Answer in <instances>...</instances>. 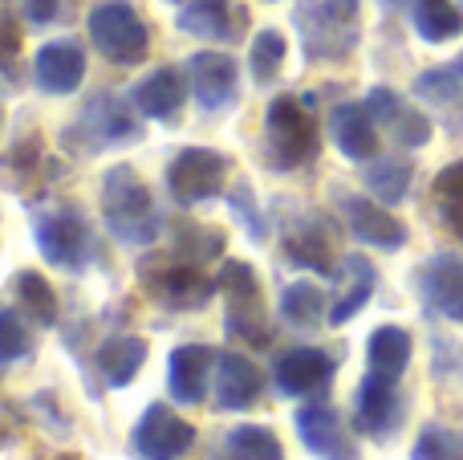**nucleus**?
Masks as SVG:
<instances>
[{
    "label": "nucleus",
    "mask_w": 463,
    "mask_h": 460,
    "mask_svg": "<svg viewBox=\"0 0 463 460\" xmlns=\"http://www.w3.org/2000/svg\"><path fill=\"white\" fill-rule=\"evenodd\" d=\"M212 388H216V404L224 407V412H248V407L260 399L264 383H260V371L252 367V359L228 350L216 363V383H212Z\"/></svg>",
    "instance_id": "4be33fe9"
},
{
    "label": "nucleus",
    "mask_w": 463,
    "mask_h": 460,
    "mask_svg": "<svg viewBox=\"0 0 463 460\" xmlns=\"http://www.w3.org/2000/svg\"><path fill=\"white\" fill-rule=\"evenodd\" d=\"M264 143H269L272 168H305V163L317 159L321 151V135L317 122L309 114V102H297V98H272L269 119H264Z\"/></svg>",
    "instance_id": "f03ea898"
},
{
    "label": "nucleus",
    "mask_w": 463,
    "mask_h": 460,
    "mask_svg": "<svg viewBox=\"0 0 463 460\" xmlns=\"http://www.w3.org/2000/svg\"><path fill=\"white\" fill-rule=\"evenodd\" d=\"M228 204H232V212L244 220L248 236H252V241H264V233H269V228H264V216H260V208H256L252 192H248V187H236V192L228 196Z\"/></svg>",
    "instance_id": "4c0bfd02"
},
{
    "label": "nucleus",
    "mask_w": 463,
    "mask_h": 460,
    "mask_svg": "<svg viewBox=\"0 0 463 460\" xmlns=\"http://www.w3.org/2000/svg\"><path fill=\"white\" fill-rule=\"evenodd\" d=\"M216 290L224 293V331L232 339L248 342V347H264L269 342V314H264L260 282H256L252 265L224 261L216 277Z\"/></svg>",
    "instance_id": "7ed1b4c3"
},
{
    "label": "nucleus",
    "mask_w": 463,
    "mask_h": 460,
    "mask_svg": "<svg viewBox=\"0 0 463 460\" xmlns=\"http://www.w3.org/2000/svg\"><path fill=\"white\" fill-rule=\"evenodd\" d=\"M293 424H297L301 445L317 460H358V448H354L342 416H337L329 404H305Z\"/></svg>",
    "instance_id": "4468645a"
},
{
    "label": "nucleus",
    "mask_w": 463,
    "mask_h": 460,
    "mask_svg": "<svg viewBox=\"0 0 463 460\" xmlns=\"http://www.w3.org/2000/svg\"><path fill=\"white\" fill-rule=\"evenodd\" d=\"M337 371V359L321 347H293L285 355H277L272 363V388L285 399H301V396H317L329 388Z\"/></svg>",
    "instance_id": "9b49d317"
},
{
    "label": "nucleus",
    "mask_w": 463,
    "mask_h": 460,
    "mask_svg": "<svg viewBox=\"0 0 463 460\" xmlns=\"http://www.w3.org/2000/svg\"><path fill=\"white\" fill-rule=\"evenodd\" d=\"M285 33L277 29H260L252 37V49H248V70H252V81H260V86H269V81H277L280 65H285Z\"/></svg>",
    "instance_id": "473e14b6"
},
{
    "label": "nucleus",
    "mask_w": 463,
    "mask_h": 460,
    "mask_svg": "<svg viewBox=\"0 0 463 460\" xmlns=\"http://www.w3.org/2000/svg\"><path fill=\"white\" fill-rule=\"evenodd\" d=\"M342 216H345V228L358 236L362 244L370 249H402L407 244V225L399 216L386 212V204L378 200H366V196H342Z\"/></svg>",
    "instance_id": "dca6fc26"
},
{
    "label": "nucleus",
    "mask_w": 463,
    "mask_h": 460,
    "mask_svg": "<svg viewBox=\"0 0 463 460\" xmlns=\"http://www.w3.org/2000/svg\"><path fill=\"white\" fill-rule=\"evenodd\" d=\"M431 200H435V216L448 228L456 241H463V159L448 163L431 184Z\"/></svg>",
    "instance_id": "c756f323"
},
{
    "label": "nucleus",
    "mask_w": 463,
    "mask_h": 460,
    "mask_svg": "<svg viewBox=\"0 0 463 460\" xmlns=\"http://www.w3.org/2000/svg\"><path fill=\"white\" fill-rule=\"evenodd\" d=\"M334 228L326 225V216H301L288 225L285 233V257L288 265H301V269H313L321 277H334L337 265H334Z\"/></svg>",
    "instance_id": "f3484780"
},
{
    "label": "nucleus",
    "mask_w": 463,
    "mask_h": 460,
    "mask_svg": "<svg viewBox=\"0 0 463 460\" xmlns=\"http://www.w3.org/2000/svg\"><path fill=\"white\" fill-rule=\"evenodd\" d=\"M411 350H415V342H411V334L402 326H378L366 342V363L374 375L402 379L411 367Z\"/></svg>",
    "instance_id": "bb28decb"
},
{
    "label": "nucleus",
    "mask_w": 463,
    "mask_h": 460,
    "mask_svg": "<svg viewBox=\"0 0 463 460\" xmlns=\"http://www.w3.org/2000/svg\"><path fill=\"white\" fill-rule=\"evenodd\" d=\"M362 179H366L370 196H374L378 204H386V208H394V204L407 200L411 192V179H415V168H411L407 159H399V155H383V159H370L366 171H362Z\"/></svg>",
    "instance_id": "cd10ccee"
},
{
    "label": "nucleus",
    "mask_w": 463,
    "mask_h": 460,
    "mask_svg": "<svg viewBox=\"0 0 463 460\" xmlns=\"http://www.w3.org/2000/svg\"><path fill=\"white\" fill-rule=\"evenodd\" d=\"M411 16H415V33L431 45H443V41L463 33V13L451 0H415Z\"/></svg>",
    "instance_id": "2f4dec72"
},
{
    "label": "nucleus",
    "mask_w": 463,
    "mask_h": 460,
    "mask_svg": "<svg viewBox=\"0 0 463 460\" xmlns=\"http://www.w3.org/2000/svg\"><path fill=\"white\" fill-rule=\"evenodd\" d=\"M102 220L122 244H155L159 236V208L151 187L138 179L130 163L106 171L102 179Z\"/></svg>",
    "instance_id": "f257e3e1"
},
{
    "label": "nucleus",
    "mask_w": 463,
    "mask_h": 460,
    "mask_svg": "<svg viewBox=\"0 0 463 460\" xmlns=\"http://www.w3.org/2000/svg\"><path fill=\"white\" fill-rule=\"evenodd\" d=\"M81 130H86V147H114V143H135L138 122L130 119V110L114 94H98L94 102L81 110Z\"/></svg>",
    "instance_id": "412c9836"
},
{
    "label": "nucleus",
    "mask_w": 463,
    "mask_h": 460,
    "mask_svg": "<svg viewBox=\"0 0 463 460\" xmlns=\"http://www.w3.org/2000/svg\"><path fill=\"white\" fill-rule=\"evenodd\" d=\"M399 379H386V375L370 371L358 383V396H354V428L370 440H391L402 428V396L394 388Z\"/></svg>",
    "instance_id": "1a4fd4ad"
},
{
    "label": "nucleus",
    "mask_w": 463,
    "mask_h": 460,
    "mask_svg": "<svg viewBox=\"0 0 463 460\" xmlns=\"http://www.w3.org/2000/svg\"><path fill=\"white\" fill-rule=\"evenodd\" d=\"M411 460H463V436L448 424H427L411 448Z\"/></svg>",
    "instance_id": "c9c22d12"
},
{
    "label": "nucleus",
    "mask_w": 463,
    "mask_h": 460,
    "mask_svg": "<svg viewBox=\"0 0 463 460\" xmlns=\"http://www.w3.org/2000/svg\"><path fill=\"white\" fill-rule=\"evenodd\" d=\"M0 53H16V29L8 21H0Z\"/></svg>",
    "instance_id": "ea45409f"
},
{
    "label": "nucleus",
    "mask_w": 463,
    "mask_h": 460,
    "mask_svg": "<svg viewBox=\"0 0 463 460\" xmlns=\"http://www.w3.org/2000/svg\"><path fill=\"white\" fill-rule=\"evenodd\" d=\"M297 29L305 37V53L309 57H326V62H337L354 49L358 33H354V21L326 5V0H301L297 5Z\"/></svg>",
    "instance_id": "9d476101"
},
{
    "label": "nucleus",
    "mask_w": 463,
    "mask_h": 460,
    "mask_svg": "<svg viewBox=\"0 0 463 460\" xmlns=\"http://www.w3.org/2000/svg\"><path fill=\"white\" fill-rule=\"evenodd\" d=\"M57 5L61 0H21V13L29 24H49L57 16Z\"/></svg>",
    "instance_id": "58836bf2"
},
{
    "label": "nucleus",
    "mask_w": 463,
    "mask_h": 460,
    "mask_svg": "<svg viewBox=\"0 0 463 460\" xmlns=\"http://www.w3.org/2000/svg\"><path fill=\"white\" fill-rule=\"evenodd\" d=\"M280 318L293 331H317V322L326 318V298L313 282H288L280 290Z\"/></svg>",
    "instance_id": "7c9ffc66"
},
{
    "label": "nucleus",
    "mask_w": 463,
    "mask_h": 460,
    "mask_svg": "<svg viewBox=\"0 0 463 460\" xmlns=\"http://www.w3.org/2000/svg\"><path fill=\"white\" fill-rule=\"evenodd\" d=\"M130 98H135V106L146 114V119H175L179 106H184V98H187L184 73L171 70V65H163V70L146 73Z\"/></svg>",
    "instance_id": "393cba45"
},
{
    "label": "nucleus",
    "mask_w": 463,
    "mask_h": 460,
    "mask_svg": "<svg viewBox=\"0 0 463 460\" xmlns=\"http://www.w3.org/2000/svg\"><path fill=\"white\" fill-rule=\"evenodd\" d=\"M232 460H236V456H232Z\"/></svg>",
    "instance_id": "79ce46f5"
},
{
    "label": "nucleus",
    "mask_w": 463,
    "mask_h": 460,
    "mask_svg": "<svg viewBox=\"0 0 463 460\" xmlns=\"http://www.w3.org/2000/svg\"><path fill=\"white\" fill-rule=\"evenodd\" d=\"M366 110L374 114V122L383 130H391V139L399 147H407V151H415V147H427L431 143V119H427L423 110H415V106L407 102V98L399 94V90L391 86H374L366 94Z\"/></svg>",
    "instance_id": "ddd939ff"
},
{
    "label": "nucleus",
    "mask_w": 463,
    "mask_h": 460,
    "mask_svg": "<svg viewBox=\"0 0 463 460\" xmlns=\"http://www.w3.org/2000/svg\"><path fill=\"white\" fill-rule=\"evenodd\" d=\"M179 29L192 37L208 41H232L236 24H232V0H187L179 13Z\"/></svg>",
    "instance_id": "c85d7f7f"
},
{
    "label": "nucleus",
    "mask_w": 463,
    "mask_h": 460,
    "mask_svg": "<svg viewBox=\"0 0 463 460\" xmlns=\"http://www.w3.org/2000/svg\"><path fill=\"white\" fill-rule=\"evenodd\" d=\"M94 363L110 388H130L146 363V342L138 339V334H114V339H106L102 347H98Z\"/></svg>",
    "instance_id": "b1692460"
},
{
    "label": "nucleus",
    "mask_w": 463,
    "mask_h": 460,
    "mask_svg": "<svg viewBox=\"0 0 463 460\" xmlns=\"http://www.w3.org/2000/svg\"><path fill=\"white\" fill-rule=\"evenodd\" d=\"M146 290L167 310H203L212 302V293H216V282H208L195 265H167L151 277Z\"/></svg>",
    "instance_id": "aec40b11"
},
{
    "label": "nucleus",
    "mask_w": 463,
    "mask_h": 460,
    "mask_svg": "<svg viewBox=\"0 0 463 460\" xmlns=\"http://www.w3.org/2000/svg\"><path fill=\"white\" fill-rule=\"evenodd\" d=\"M415 290L431 314L463 326V253H435L419 265Z\"/></svg>",
    "instance_id": "6e6552de"
},
{
    "label": "nucleus",
    "mask_w": 463,
    "mask_h": 460,
    "mask_svg": "<svg viewBox=\"0 0 463 460\" xmlns=\"http://www.w3.org/2000/svg\"><path fill=\"white\" fill-rule=\"evenodd\" d=\"M33 233H37V249L45 253L49 265L65 269V273H81V269L90 265L94 241H90L86 220H81L73 208H57V212L37 216Z\"/></svg>",
    "instance_id": "39448f33"
},
{
    "label": "nucleus",
    "mask_w": 463,
    "mask_h": 460,
    "mask_svg": "<svg viewBox=\"0 0 463 460\" xmlns=\"http://www.w3.org/2000/svg\"><path fill=\"white\" fill-rule=\"evenodd\" d=\"M228 453L236 460H285V448L260 424H240L228 432Z\"/></svg>",
    "instance_id": "f704fd0d"
},
{
    "label": "nucleus",
    "mask_w": 463,
    "mask_h": 460,
    "mask_svg": "<svg viewBox=\"0 0 463 460\" xmlns=\"http://www.w3.org/2000/svg\"><path fill=\"white\" fill-rule=\"evenodd\" d=\"M415 98H423L427 106L443 110L451 119V127L463 130V78L456 65H435V70H423L415 78Z\"/></svg>",
    "instance_id": "a878e982"
},
{
    "label": "nucleus",
    "mask_w": 463,
    "mask_h": 460,
    "mask_svg": "<svg viewBox=\"0 0 463 460\" xmlns=\"http://www.w3.org/2000/svg\"><path fill=\"white\" fill-rule=\"evenodd\" d=\"M374 285H378V269L370 265L362 253H350L342 265V293L337 302L329 306V326H345L370 298H374Z\"/></svg>",
    "instance_id": "5701e85b"
},
{
    "label": "nucleus",
    "mask_w": 463,
    "mask_h": 460,
    "mask_svg": "<svg viewBox=\"0 0 463 460\" xmlns=\"http://www.w3.org/2000/svg\"><path fill=\"white\" fill-rule=\"evenodd\" d=\"M33 73H37V86L45 94H73L86 78V53L73 41H49L37 49Z\"/></svg>",
    "instance_id": "6ab92c4d"
},
{
    "label": "nucleus",
    "mask_w": 463,
    "mask_h": 460,
    "mask_svg": "<svg viewBox=\"0 0 463 460\" xmlns=\"http://www.w3.org/2000/svg\"><path fill=\"white\" fill-rule=\"evenodd\" d=\"M187 86H192L195 102L203 110H228L236 102V86H240V73H236V62L228 53H192L187 57Z\"/></svg>",
    "instance_id": "2eb2a0df"
},
{
    "label": "nucleus",
    "mask_w": 463,
    "mask_h": 460,
    "mask_svg": "<svg viewBox=\"0 0 463 460\" xmlns=\"http://www.w3.org/2000/svg\"><path fill=\"white\" fill-rule=\"evenodd\" d=\"M195 445V428L167 404H151L130 432V448L138 460H184Z\"/></svg>",
    "instance_id": "0eeeda50"
},
{
    "label": "nucleus",
    "mask_w": 463,
    "mask_h": 460,
    "mask_svg": "<svg viewBox=\"0 0 463 460\" xmlns=\"http://www.w3.org/2000/svg\"><path fill=\"white\" fill-rule=\"evenodd\" d=\"M90 41L114 65H138L151 49V33L127 0H106L90 13Z\"/></svg>",
    "instance_id": "20e7f679"
},
{
    "label": "nucleus",
    "mask_w": 463,
    "mask_h": 460,
    "mask_svg": "<svg viewBox=\"0 0 463 460\" xmlns=\"http://www.w3.org/2000/svg\"><path fill=\"white\" fill-rule=\"evenodd\" d=\"M228 159L212 147H184L167 168V187L179 204H203L224 192Z\"/></svg>",
    "instance_id": "423d86ee"
},
{
    "label": "nucleus",
    "mask_w": 463,
    "mask_h": 460,
    "mask_svg": "<svg viewBox=\"0 0 463 460\" xmlns=\"http://www.w3.org/2000/svg\"><path fill=\"white\" fill-rule=\"evenodd\" d=\"M216 363L220 355L208 342H184V347L171 350L167 363V391L175 404L195 407L208 399V388L216 383Z\"/></svg>",
    "instance_id": "f8f14e48"
},
{
    "label": "nucleus",
    "mask_w": 463,
    "mask_h": 460,
    "mask_svg": "<svg viewBox=\"0 0 463 460\" xmlns=\"http://www.w3.org/2000/svg\"><path fill=\"white\" fill-rule=\"evenodd\" d=\"M329 135L337 151L354 163H370L378 155V122L366 110V102H337L329 110Z\"/></svg>",
    "instance_id": "a211bd4d"
},
{
    "label": "nucleus",
    "mask_w": 463,
    "mask_h": 460,
    "mask_svg": "<svg viewBox=\"0 0 463 460\" xmlns=\"http://www.w3.org/2000/svg\"><path fill=\"white\" fill-rule=\"evenodd\" d=\"M33 350V334L24 326V318L16 310L0 306V363H16V359H29Z\"/></svg>",
    "instance_id": "e433bc0d"
},
{
    "label": "nucleus",
    "mask_w": 463,
    "mask_h": 460,
    "mask_svg": "<svg viewBox=\"0 0 463 460\" xmlns=\"http://www.w3.org/2000/svg\"><path fill=\"white\" fill-rule=\"evenodd\" d=\"M451 65H456V70H459V78H463V53L456 57V62H451Z\"/></svg>",
    "instance_id": "a19ab883"
},
{
    "label": "nucleus",
    "mask_w": 463,
    "mask_h": 460,
    "mask_svg": "<svg viewBox=\"0 0 463 460\" xmlns=\"http://www.w3.org/2000/svg\"><path fill=\"white\" fill-rule=\"evenodd\" d=\"M16 298H21L24 314H29L33 322H41V326L57 322V293L41 273H33V269L16 273Z\"/></svg>",
    "instance_id": "72a5a7b5"
}]
</instances>
